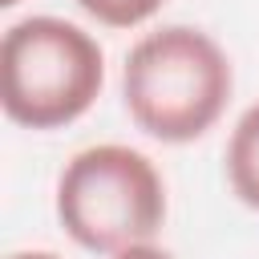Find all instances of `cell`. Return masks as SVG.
Masks as SVG:
<instances>
[{
  "label": "cell",
  "instance_id": "obj_1",
  "mask_svg": "<svg viewBox=\"0 0 259 259\" xmlns=\"http://www.w3.org/2000/svg\"><path fill=\"white\" fill-rule=\"evenodd\" d=\"M231 61L214 36L190 24L146 32L121 69V93L134 125L158 142L202 138L231 101Z\"/></svg>",
  "mask_w": 259,
  "mask_h": 259
},
{
  "label": "cell",
  "instance_id": "obj_2",
  "mask_svg": "<svg viewBox=\"0 0 259 259\" xmlns=\"http://www.w3.org/2000/svg\"><path fill=\"white\" fill-rule=\"evenodd\" d=\"M105 85L101 45L61 16H24L0 40V105L16 125L77 121Z\"/></svg>",
  "mask_w": 259,
  "mask_h": 259
},
{
  "label": "cell",
  "instance_id": "obj_3",
  "mask_svg": "<svg viewBox=\"0 0 259 259\" xmlns=\"http://www.w3.org/2000/svg\"><path fill=\"white\" fill-rule=\"evenodd\" d=\"M57 219L85 251L117 255L150 243L166 219V186L154 162L130 146L105 142L73 154L57 182Z\"/></svg>",
  "mask_w": 259,
  "mask_h": 259
},
{
  "label": "cell",
  "instance_id": "obj_4",
  "mask_svg": "<svg viewBox=\"0 0 259 259\" xmlns=\"http://www.w3.org/2000/svg\"><path fill=\"white\" fill-rule=\"evenodd\" d=\"M227 182L239 194V202L259 210V101L231 130V142H227Z\"/></svg>",
  "mask_w": 259,
  "mask_h": 259
},
{
  "label": "cell",
  "instance_id": "obj_5",
  "mask_svg": "<svg viewBox=\"0 0 259 259\" xmlns=\"http://www.w3.org/2000/svg\"><path fill=\"white\" fill-rule=\"evenodd\" d=\"M77 8L89 12L105 28H134V24L150 20L162 8V0H77Z\"/></svg>",
  "mask_w": 259,
  "mask_h": 259
},
{
  "label": "cell",
  "instance_id": "obj_6",
  "mask_svg": "<svg viewBox=\"0 0 259 259\" xmlns=\"http://www.w3.org/2000/svg\"><path fill=\"white\" fill-rule=\"evenodd\" d=\"M113 259H174V255H170V251H162V247H154V243H134V247L117 251Z\"/></svg>",
  "mask_w": 259,
  "mask_h": 259
},
{
  "label": "cell",
  "instance_id": "obj_7",
  "mask_svg": "<svg viewBox=\"0 0 259 259\" xmlns=\"http://www.w3.org/2000/svg\"><path fill=\"white\" fill-rule=\"evenodd\" d=\"M8 259H61V255H53V251H16Z\"/></svg>",
  "mask_w": 259,
  "mask_h": 259
},
{
  "label": "cell",
  "instance_id": "obj_8",
  "mask_svg": "<svg viewBox=\"0 0 259 259\" xmlns=\"http://www.w3.org/2000/svg\"><path fill=\"white\" fill-rule=\"evenodd\" d=\"M12 4H20V0H0V8H12Z\"/></svg>",
  "mask_w": 259,
  "mask_h": 259
}]
</instances>
